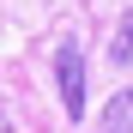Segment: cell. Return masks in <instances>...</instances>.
Segmentation results:
<instances>
[{"mask_svg":"<svg viewBox=\"0 0 133 133\" xmlns=\"http://www.w3.org/2000/svg\"><path fill=\"white\" fill-rule=\"evenodd\" d=\"M55 85H61V109L79 121L85 115V55H79V42L55 49Z\"/></svg>","mask_w":133,"mask_h":133,"instance_id":"1","label":"cell"},{"mask_svg":"<svg viewBox=\"0 0 133 133\" xmlns=\"http://www.w3.org/2000/svg\"><path fill=\"white\" fill-rule=\"evenodd\" d=\"M115 61H133V12L121 18V30H115Z\"/></svg>","mask_w":133,"mask_h":133,"instance_id":"3","label":"cell"},{"mask_svg":"<svg viewBox=\"0 0 133 133\" xmlns=\"http://www.w3.org/2000/svg\"><path fill=\"white\" fill-rule=\"evenodd\" d=\"M103 133H133V91H115L103 109Z\"/></svg>","mask_w":133,"mask_h":133,"instance_id":"2","label":"cell"},{"mask_svg":"<svg viewBox=\"0 0 133 133\" xmlns=\"http://www.w3.org/2000/svg\"><path fill=\"white\" fill-rule=\"evenodd\" d=\"M0 133H12V121H6V109H0Z\"/></svg>","mask_w":133,"mask_h":133,"instance_id":"4","label":"cell"}]
</instances>
